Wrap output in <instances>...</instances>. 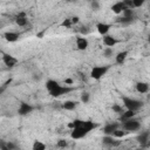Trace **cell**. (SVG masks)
Listing matches in <instances>:
<instances>
[{
  "mask_svg": "<svg viewBox=\"0 0 150 150\" xmlns=\"http://www.w3.org/2000/svg\"><path fill=\"white\" fill-rule=\"evenodd\" d=\"M95 128H96V124L94 122H91V121H83L82 120V122L77 127H74L73 128L70 136L74 139H79V138L84 137L87 134H89Z\"/></svg>",
  "mask_w": 150,
  "mask_h": 150,
  "instance_id": "obj_1",
  "label": "cell"
},
{
  "mask_svg": "<svg viewBox=\"0 0 150 150\" xmlns=\"http://www.w3.org/2000/svg\"><path fill=\"white\" fill-rule=\"evenodd\" d=\"M122 101H123V104H124V107L127 108V109H130V110H132V111H137L142 105H143V103L141 102V101H138V100H136V98H131V97H123L122 98Z\"/></svg>",
  "mask_w": 150,
  "mask_h": 150,
  "instance_id": "obj_2",
  "label": "cell"
},
{
  "mask_svg": "<svg viewBox=\"0 0 150 150\" xmlns=\"http://www.w3.org/2000/svg\"><path fill=\"white\" fill-rule=\"evenodd\" d=\"M108 69H109L108 66H95L90 70V77L94 80H100L101 77H103L105 75Z\"/></svg>",
  "mask_w": 150,
  "mask_h": 150,
  "instance_id": "obj_3",
  "label": "cell"
},
{
  "mask_svg": "<svg viewBox=\"0 0 150 150\" xmlns=\"http://www.w3.org/2000/svg\"><path fill=\"white\" fill-rule=\"evenodd\" d=\"M122 127H123V129H124L125 131H136V130L139 129L141 124H139V122H138L137 120H135V118L132 117V118L124 120Z\"/></svg>",
  "mask_w": 150,
  "mask_h": 150,
  "instance_id": "obj_4",
  "label": "cell"
},
{
  "mask_svg": "<svg viewBox=\"0 0 150 150\" xmlns=\"http://www.w3.org/2000/svg\"><path fill=\"white\" fill-rule=\"evenodd\" d=\"M73 90L71 87H67V86H61L59 84L56 88H54L52 91H49V94L53 96V97H59V96H62L63 94H68Z\"/></svg>",
  "mask_w": 150,
  "mask_h": 150,
  "instance_id": "obj_5",
  "label": "cell"
},
{
  "mask_svg": "<svg viewBox=\"0 0 150 150\" xmlns=\"http://www.w3.org/2000/svg\"><path fill=\"white\" fill-rule=\"evenodd\" d=\"M2 62L5 63V66H7L8 68H12L14 66H16L18 63V59L11 54H2Z\"/></svg>",
  "mask_w": 150,
  "mask_h": 150,
  "instance_id": "obj_6",
  "label": "cell"
},
{
  "mask_svg": "<svg viewBox=\"0 0 150 150\" xmlns=\"http://www.w3.org/2000/svg\"><path fill=\"white\" fill-rule=\"evenodd\" d=\"M32 111H33V107H32L30 104H28V103H26V102H21V103H20L19 109H18L19 115L25 116V115H28V114L32 112Z\"/></svg>",
  "mask_w": 150,
  "mask_h": 150,
  "instance_id": "obj_7",
  "label": "cell"
},
{
  "mask_svg": "<svg viewBox=\"0 0 150 150\" xmlns=\"http://www.w3.org/2000/svg\"><path fill=\"white\" fill-rule=\"evenodd\" d=\"M102 142H103V144H105V145H108V146H117V145L120 144V142L116 141L112 135H105V136L102 138Z\"/></svg>",
  "mask_w": 150,
  "mask_h": 150,
  "instance_id": "obj_8",
  "label": "cell"
},
{
  "mask_svg": "<svg viewBox=\"0 0 150 150\" xmlns=\"http://www.w3.org/2000/svg\"><path fill=\"white\" fill-rule=\"evenodd\" d=\"M76 47L80 50H86L88 48V40L83 36H77L76 38Z\"/></svg>",
  "mask_w": 150,
  "mask_h": 150,
  "instance_id": "obj_9",
  "label": "cell"
},
{
  "mask_svg": "<svg viewBox=\"0 0 150 150\" xmlns=\"http://www.w3.org/2000/svg\"><path fill=\"white\" fill-rule=\"evenodd\" d=\"M125 8H127V6L124 5L123 1H117V2H115V4L111 6V11H112L115 14H121Z\"/></svg>",
  "mask_w": 150,
  "mask_h": 150,
  "instance_id": "obj_10",
  "label": "cell"
},
{
  "mask_svg": "<svg viewBox=\"0 0 150 150\" xmlns=\"http://www.w3.org/2000/svg\"><path fill=\"white\" fill-rule=\"evenodd\" d=\"M96 28H97V32L101 35H105V34H108V32L110 29V25L109 23H105V22H98L96 25Z\"/></svg>",
  "mask_w": 150,
  "mask_h": 150,
  "instance_id": "obj_11",
  "label": "cell"
},
{
  "mask_svg": "<svg viewBox=\"0 0 150 150\" xmlns=\"http://www.w3.org/2000/svg\"><path fill=\"white\" fill-rule=\"evenodd\" d=\"M103 43H104L107 47H114V46L117 43V40H116L114 36L105 34V35H103Z\"/></svg>",
  "mask_w": 150,
  "mask_h": 150,
  "instance_id": "obj_12",
  "label": "cell"
},
{
  "mask_svg": "<svg viewBox=\"0 0 150 150\" xmlns=\"http://www.w3.org/2000/svg\"><path fill=\"white\" fill-rule=\"evenodd\" d=\"M4 38H5L6 41H8V42H15V41H18V39H19V34L15 33V32H6V33L4 34Z\"/></svg>",
  "mask_w": 150,
  "mask_h": 150,
  "instance_id": "obj_13",
  "label": "cell"
},
{
  "mask_svg": "<svg viewBox=\"0 0 150 150\" xmlns=\"http://www.w3.org/2000/svg\"><path fill=\"white\" fill-rule=\"evenodd\" d=\"M118 128V124L117 123H109L107 124L104 128H103V132L105 135H112V132Z\"/></svg>",
  "mask_w": 150,
  "mask_h": 150,
  "instance_id": "obj_14",
  "label": "cell"
},
{
  "mask_svg": "<svg viewBox=\"0 0 150 150\" xmlns=\"http://www.w3.org/2000/svg\"><path fill=\"white\" fill-rule=\"evenodd\" d=\"M15 22H16V25L20 26V27L26 26V25H27V18H26L25 13H20V14L15 18Z\"/></svg>",
  "mask_w": 150,
  "mask_h": 150,
  "instance_id": "obj_15",
  "label": "cell"
},
{
  "mask_svg": "<svg viewBox=\"0 0 150 150\" xmlns=\"http://www.w3.org/2000/svg\"><path fill=\"white\" fill-rule=\"evenodd\" d=\"M136 90L138 93H141V94H145L149 90V84L146 82H138L136 84Z\"/></svg>",
  "mask_w": 150,
  "mask_h": 150,
  "instance_id": "obj_16",
  "label": "cell"
},
{
  "mask_svg": "<svg viewBox=\"0 0 150 150\" xmlns=\"http://www.w3.org/2000/svg\"><path fill=\"white\" fill-rule=\"evenodd\" d=\"M127 56H128V52H127V50H122V52H120V53H118V54L115 56L116 63H118V64H122V63L125 61Z\"/></svg>",
  "mask_w": 150,
  "mask_h": 150,
  "instance_id": "obj_17",
  "label": "cell"
},
{
  "mask_svg": "<svg viewBox=\"0 0 150 150\" xmlns=\"http://www.w3.org/2000/svg\"><path fill=\"white\" fill-rule=\"evenodd\" d=\"M135 115H136V111H132L130 109H127L125 111H122L121 112V120L124 121V120H128V118H132V117H135Z\"/></svg>",
  "mask_w": 150,
  "mask_h": 150,
  "instance_id": "obj_18",
  "label": "cell"
},
{
  "mask_svg": "<svg viewBox=\"0 0 150 150\" xmlns=\"http://www.w3.org/2000/svg\"><path fill=\"white\" fill-rule=\"evenodd\" d=\"M137 141H138L141 144L145 145V144L148 143V141H149V131H143V132H141V135H138V137H137Z\"/></svg>",
  "mask_w": 150,
  "mask_h": 150,
  "instance_id": "obj_19",
  "label": "cell"
},
{
  "mask_svg": "<svg viewBox=\"0 0 150 150\" xmlns=\"http://www.w3.org/2000/svg\"><path fill=\"white\" fill-rule=\"evenodd\" d=\"M76 105H77V103L75 101H66L62 104L63 109H66V110H73V109L76 108Z\"/></svg>",
  "mask_w": 150,
  "mask_h": 150,
  "instance_id": "obj_20",
  "label": "cell"
},
{
  "mask_svg": "<svg viewBox=\"0 0 150 150\" xmlns=\"http://www.w3.org/2000/svg\"><path fill=\"white\" fill-rule=\"evenodd\" d=\"M59 84H60V83H59L57 81H55V80H48V81L46 82V88H47L48 91H52V90H53L54 88H56Z\"/></svg>",
  "mask_w": 150,
  "mask_h": 150,
  "instance_id": "obj_21",
  "label": "cell"
},
{
  "mask_svg": "<svg viewBox=\"0 0 150 150\" xmlns=\"http://www.w3.org/2000/svg\"><path fill=\"white\" fill-rule=\"evenodd\" d=\"M32 149L33 150H45L46 149V144L40 142V141H35L32 145Z\"/></svg>",
  "mask_w": 150,
  "mask_h": 150,
  "instance_id": "obj_22",
  "label": "cell"
},
{
  "mask_svg": "<svg viewBox=\"0 0 150 150\" xmlns=\"http://www.w3.org/2000/svg\"><path fill=\"white\" fill-rule=\"evenodd\" d=\"M127 132H128V131H125L124 129H123V130H121V129H118V128H117V129L112 132V136H114V137H116V138H121V137H124Z\"/></svg>",
  "mask_w": 150,
  "mask_h": 150,
  "instance_id": "obj_23",
  "label": "cell"
},
{
  "mask_svg": "<svg viewBox=\"0 0 150 150\" xmlns=\"http://www.w3.org/2000/svg\"><path fill=\"white\" fill-rule=\"evenodd\" d=\"M122 14H123V16L124 18H134V11H132V8H125L123 12H122Z\"/></svg>",
  "mask_w": 150,
  "mask_h": 150,
  "instance_id": "obj_24",
  "label": "cell"
},
{
  "mask_svg": "<svg viewBox=\"0 0 150 150\" xmlns=\"http://www.w3.org/2000/svg\"><path fill=\"white\" fill-rule=\"evenodd\" d=\"M144 2H145V0H132V8H138V7L143 6Z\"/></svg>",
  "mask_w": 150,
  "mask_h": 150,
  "instance_id": "obj_25",
  "label": "cell"
},
{
  "mask_svg": "<svg viewBox=\"0 0 150 150\" xmlns=\"http://www.w3.org/2000/svg\"><path fill=\"white\" fill-rule=\"evenodd\" d=\"M89 98H90L89 93H83V94L81 95V102H82V103H88V102H89Z\"/></svg>",
  "mask_w": 150,
  "mask_h": 150,
  "instance_id": "obj_26",
  "label": "cell"
},
{
  "mask_svg": "<svg viewBox=\"0 0 150 150\" xmlns=\"http://www.w3.org/2000/svg\"><path fill=\"white\" fill-rule=\"evenodd\" d=\"M71 25H73V23H71V20H70V19H64V20L61 22V26H62V27H66V28H69Z\"/></svg>",
  "mask_w": 150,
  "mask_h": 150,
  "instance_id": "obj_27",
  "label": "cell"
},
{
  "mask_svg": "<svg viewBox=\"0 0 150 150\" xmlns=\"http://www.w3.org/2000/svg\"><path fill=\"white\" fill-rule=\"evenodd\" d=\"M90 2H91L90 5H91V8H93V9L97 11V9L100 8V4H98V1H97V0H91Z\"/></svg>",
  "mask_w": 150,
  "mask_h": 150,
  "instance_id": "obj_28",
  "label": "cell"
},
{
  "mask_svg": "<svg viewBox=\"0 0 150 150\" xmlns=\"http://www.w3.org/2000/svg\"><path fill=\"white\" fill-rule=\"evenodd\" d=\"M111 55H112V48H111V47H107V48L104 49V56L109 57V56H111Z\"/></svg>",
  "mask_w": 150,
  "mask_h": 150,
  "instance_id": "obj_29",
  "label": "cell"
},
{
  "mask_svg": "<svg viewBox=\"0 0 150 150\" xmlns=\"http://www.w3.org/2000/svg\"><path fill=\"white\" fill-rule=\"evenodd\" d=\"M112 110H114L115 112H120V114L123 111L122 107H121V105H118V104H114V105H112Z\"/></svg>",
  "mask_w": 150,
  "mask_h": 150,
  "instance_id": "obj_30",
  "label": "cell"
},
{
  "mask_svg": "<svg viewBox=\"0 0 150 150\" xmlns=\"http://www.w3.org/2000/svg\"><path fill=\"white\" fill-rule=\"evenodd\" d=\"M56 145H57L59 148H66V146H67V142H66L64 139H60V141H57Z\"/></svg>",
  "mask_w": 150,
  "mask_h": 150,
  "instance_id": "obj_31",
  "label": "cell"
},
{
  "mask_svg": "<svg viewBox=\"0 0 150 150\" xmlns=\"http://www.w3.org/2000/svg\"><path fill=\"white\" fill-rule=\"evenodd\" d=\"M6 146H7V150H12V149H16V145L12 142H6Z\"/></svg>",
  "mask_w": 150,
  "mask_h": 150,
  "instance_id": "obj_32",
  "label": "cell"
},
{
  "mask_svg": "<svg viewBox=\"0 0 150 150\" xmlns=\"http://www.w3.org/2000/svg\"><path fill=\"white\" fill-rule=\"evenodd\" d=\"M131 21H132V18H124V16H123V18L121 19V22H122V23H129V22H131Z\"/></svg>",
  "mask_w": 150,
  "mask_h": 150,
  "instance_id": "obj_33",
  "label": "cell"
},
{
  "mask_svg": "<svg viewBox=\"0 0 150 150\" xmlns=\"http://www.w3.org/2000/svg\"><path fill=\"white\" fill-rule=\"evenodd\" d=\"M70 20H71V23H73V25H74V23H77V22L80 21V19H79V16H73V18H71Z\"/></svg>",
  "mask_w": 150,
  "mask_h": 150,
  "instance_id": "obj_34",
  "label": "cell"
},
{
  "mask_svg": "<svg viewBox=\"0 0 150 150\" xmlns=\"http://www.w3.org/2000/svg\"><path fill=\"white\" fill-rule=\"evenodd\" d=\"M0 149L7 150V146H6V142H4V141H0Z\"/></svg>",
  "mask_w": 150,
  "mask_h": 150,
  "instance_id": "obj_35",
  "label": "cell"
},
{
  "mask_svg": "<svg viewBox=\"0 0 150 150\" xmlns=\"http://www.w3.org/2000/svg\"><path fill=\"white\" fill-rule=\"evenodd\" d=\"M64 83L66 84H73V80L71 79H66L64 80Z\"/></svg>",
  "mask_w": 150,
  "mask_h": 150,
  "instance_id": "obj_36",
  "label": "cell"
},
{
  "mask_svg": "<svg viewBox=\"0 0 150 150\" xmlns=\"http://www.w3.org/2000/svg\"><path fill=\"white\" fill-rule=\"evenodd\" d=\"M64 1H67V2H73V1H76V0H64Z\"/></svg>",
  "mask_w": 150,
  "mask_h": 150,
  "instance_id": "obj_37",
  "label": "cell"
},
{
  "mask_svg": "<svg viewBox=\"0 0 150 150\" xmlns=\"http://www.w3.org/2000/svg\"><path fill=\"white\" fill-rule=\"evenodd\" d=\"M4 89H5V88H4V87H1V88H0V94H1V93H2V91H4Z\"/></svg>",
  "mask_w": 150,
  "mask_h": 150,
  "instance_id": "obj_38",
  "label": "cell"
},
{
  "mask_svg": "<svg viewBox=\"0 0 150 150\" xmlns=\"http://www.w3.org/2000/svg\"><path fill=\"white\" fill-rule=\"evenodd\" d=\"M88 1H91V0H88Z\"/></svg>",
  "mask_w": 150,
  "mask_h": 150,
  "instance_id": "obj_39",
  "label": "cell"
}]
</instances>
